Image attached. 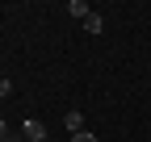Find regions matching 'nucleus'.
<instances>
[{
	"label": "nucleus",
	"mask_w": 151,
	"mask_h": 142,
	"mask_svg": "<svg viewBox=\"0 0 151 142\" xmlns=\"http://www.w3.org/2000/svg\"><path fill=\"white\" fill-rule=\"evenodd\" d=\"M21 138H25V142H46V121L25 117V121H21Z\"/></svg>",
	"instance_id": "1"
},
{
	"label": "nucleus",
	"mask_w": 151,
	"mask_h": 142,
	"mask_svg": "<svg viewBox=\"0 0 151 142\" xmlns=\"http://www.w3.org/2000/svg\"><path fill=\"white\" fill-rule=\"evenodd\" d=\"M63 126H67L71 134H80V130H84V113H76V109H71V113H63Z\"/></svg>",
	"instance_id": "2"
},
{
	"label": "nucleus",
	"mask_w": 151,
	"mask_h": 142,
	"mask_svg": "<svg viewBox=\"0 0 151 142\" xmlns=\"http://www.w3.org/2000/svg\"><path fill=\"white\" fill-rule=\"evenodd\" d=\"M67 13H71V17H80V21H88V4H84V0H71Z\"/></svg>",
	"instance_id": "3"
},
{
	"label": "nucleus",
	"mask_w": 151,
	"mask_h": 142,
	"mask_svg": "<svg viewBox=\"0 0 151 142\" xmlns=\"http://www.w3.org/2000/svg\"><path fill=\"white\" fill-rule=\"evenodd\" d=\"M84 29H88V33H101V29H105V21H101L97 13H88V21H84Z\"/></svg>",
	"instance_id": "4"
},
{
	"label": "nucleus",
	"mask_w": 151,
	"mask_h": 142,
	"mask_svg": "<svg viewBox=\"0 0 151 142\" xmlns=\"http://www.w3.org/2000/svg\"><path fill=\"white\" fill-rule=\"evenodd\" d=\"M4 96H13V80H0V100Z\"/></svg>",
	"instance_id": "5"
},
{
	"label": "nucleus",
	"mask_w": 151,
	"mask_h": 142,
	"mask_svg": "<svg viewBox=\"0 0 151 142\" xmlns=\"http://www.w3.org/2000/svg\"><path fill=\"white\" fill-rule=\"evenodd\" d=\"M71 142H97V138H92L88 130H80V134H71Z\"/></svg>",
	"instance_id": "6"
},
{
	"label": "nucleus",
	"mask_w": 151,
	"mask_h": 142,
	"mask_svg": "<svg viewBox=\"0 0 151 142\" xmlns=\"http://www.w3.org/2000/svg\"><path fill=\"white\" fill-rule=\"evenodd\" d=\"M9 138V126H4V117H0V142H4Z\"/></svg>",
	"instance_id": "7"
},
{
	"label": "nucleus",
	"mask_w": 151,
	"mask_h": 142,
	"mask_svg": "<svg viewBox=\"0 0 151 142\" xmlns=\"http://www.w3.org/2000/svg\"><path fill=\"white\" fill-rule=\"evenodd\" d=\"M17 138H21V134H9V138H4V142H17Z\"/></svg>",
	"instance_id": "8"
}]
</instances>
